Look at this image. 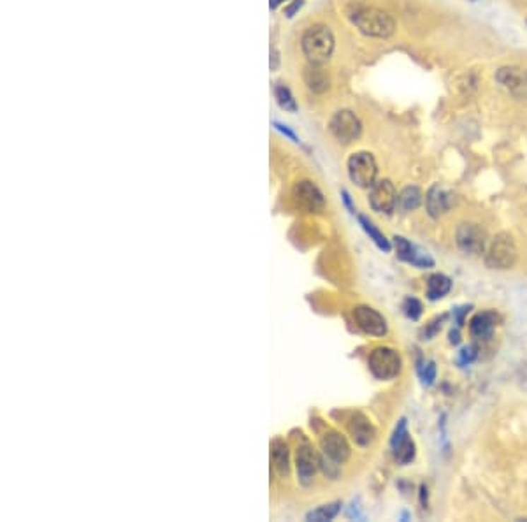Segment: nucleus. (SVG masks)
<instances>
[{"label":"nucleus","instance_id":"1","mask_svg":"<svg viewBox=\"0 0 527 522\" xmlns=\"http://www.w3.org/2000/svg\"><path fill=\"white\" fill-rule=\"evenodd\" d=\"M350 20L367 37L387 39L396 32L394 18L378 7H355V11L350 13Z\"/></svg>","mask_w":527,"mask_h":522},{"label":"nucleus","instance_id":"2","mask_svg":"<svg viewBox=\"0 0 527 522\" xmlns=\"http://www.w3.org/2000/svg\"><path fill=\"white\" fill-rule=\"evenodd\" d=\"M301 46L309 64L322 66L331 59L332 52H334V35L326 25H315L304 32Z\"/></svg>","mask_w":527,"mask_h":522},{"label":"nucleus","instance_id":"3","mask_svg":"<svg viewBox=\"0 0 527 522\" xmlns=\"http://www.w3.org/2000/svg\"><path fill=\"white\" fill-rule=\"evenodd\" d=\"M519 250L510 234H497L485 250V264L490 269H510L517 262Z\"/></svg>","mask_w":527,"mask_h":522},{"label":"nucleus","instance_id":"4","mask_svg":"<svg viewBox=\"0 0 527 522\" xmlns=\"http://www.w3.org/2000/svg\"><path fill=\"white\" fill-rule=\"evenodd\" d=\"M348 176L360 189H371L377 182L378 165L369 151H357L348 158Z\"/></svg>","mask_w":527,"mask_h":522},{"label":"nucleus","instance_id":"5","mask_svg":"<svg viewBox=\"0 0 527 522\" xmlns=\"http://www.w3.org/2000/svg\"><path fill=\"white\" fill-rule=\"evenodd\" d=\"M456 241L461 250L468 255H482L489 247L485 229L475 222H464L457 227Z\"/></svg>","mask_w":527,"mask_h":522},{"label":"nucleus","instance_id":"6","mask_svg":"<svg viewBox=\"0 0 527 522\" xmlns=\"http://www.w3.org/2000/svg\"><path fill=\"white\" fill-rule=\"evenodd\" d=\"M371 373L378 380H392L401 373V357L396 350L389 347H378L369 355Z\"/></svg>","mask_w":527,"mask_h":522},{"label":"nucleus","instance_id":"7","mask_svg":"<svg viewBox=\"0 0 527 522\" xmlns=\"http://www.w3.org/2000/svg\"><path fill=\"white\" fill-rule=\"evenodd\" d=\"M329 131L339 143L350 145V143L360 138V134H362V124L355 117V113H352L348 109H341L338 113H334V117L331 118Z\"/></svg>","mask_w":527,"mask_h":522},{"label":"nucleus","instance_id":"8","mask_svg":"<svg viewBox=\"0 0 527 522\" xmlns=\"http://www.w3.org/2000/svg\"><path fill=\"white\" fill-rule=\"evenodd\" d=\"M397 196L391 179H378L369 190V206L377 213H391L397 206Z\"/></svg>","mask_w":527,"mask_h":522},{"label":"nucleus","instance_id":"9","mask_svg":"<svg viewBox=\"0 0 527 522\" xmlns=\"http://www.w3.org/2000/svg\"><path fill=\"white\" fill-rule=\"evenodd\" d=\"M353 319H355L357 326L366 334H371V336H385L389 331L385 316L374 308H371V306H355L353 308Z\"/></svg>","mask_w":527,"mask_h":522},{"label":"nucleus","instance_id":"10","mask_svg":"<svg viewBox=\"0 0 527 522\" xmlns=\"http://www.w3.org/2000/svg\"><path fill=\"white\" fill-rule=\"evenodd\" d=\"M496 81L510 95L517 97V99H526L527 97V71L521 69V67H501L496 73Z\"/></svg>","mask_w":527,"mask_h":522},{"label":"nucleus","instance_id":"11","mask_svg":"<svg viewBox=\"0 0 527 522\" xmlns=\"http://www.w3.org/2000/svg\"><path fill=\"white\" fill-rule=\"evenodd\" d=\"M391 445L392 450H394L397 463L403 464V466H406V464H410L411 461L415 459V453H417V450H415V441L411 440V437L408 434L406 420L404 419H401L399 424H397L394 437H392L391 440Z\"/></svg>","mask_w":527,"mask_h":522},{"label":"nucleus","instance_id":"12","mask_svg":"<svg viewBox=\"0 0 527 522\" xmlns=\"http://www.w3.org/2000/svg\"><path fill=\"white\" fill-rule=\"evenodd\" d=\"M295 466H297L299 480L304 485H308L309 482L313 480V477H315L316 470H319L320 459L319 456H316L315 449L309 444H306V441L297 449V453H295Z\"/></svg>","mask_w":527,"mask_h":522},{"label":"nucleus","instance_id":"13","mask_svg":"<svg viewBox=\"0 0 527 522\" xmlns=\"http://www.w3.org/2000/svg\"><path fill=\"white\" fill-rule=\"evenodd\" d=\"M320 444H322L324 453L329 457L332 463L343 464V463H346V461H348L350 447H348V444H346V440H345V437H343V434L336 433V431H329V433L324 434L322 440H320Z\"/></svg>","mask_w":527,"mask_h":522},{"label":"nucleus","instance_id":"14","mask_svg":"<svg viewBox=\"0 0 527 522\" xmlns=\"http://www.w3.org/2000/svg\"><path fill=\"white\" fill-rule=\"evenodd\" d=\"M348 431L352 434L353 441L360 447H367L374 441L377 438V431H374V426L371 424V420L367 419L366 415L362 413H355V415L350 419L348 424Z\"/></svg>","mask_w":527,"mask_h":522},{"label":"nucleus","instance_id":"15","mask_svg":"<svg viewBox=\"0 0 527 522\" xmlns=\"http://www.w3.org/2000/svg\"><path fill=\"white\" fill-rule=\"evenodd\" d=\"M425 206H427V213L432 218H439L450 210L452 197H450V194L443 186L432 185L429 189V192L425 194Z\"/></svg>","mask_w":527,"mask_h":522},{"label":"nucleus","instance_id":"16","mask_svg":"<svg viewBox=\"0 0 527 522\" xmlns=\"http://www.w3.org/2000/svg\"><path fill=\"white\" fill-rule=\"evenodd\" d=\"M394 244H396V250H397V257H399L401 261H406V262H410V264L418 266V268L432 266L431 259H429L425 254H420V251H418L417 248H415L413 244L410 243V241L404 239V237L396 236L394 237Z\"/></svg>","mask_w":527,"mask_h":522},{"label":"nucleus","instance_id":"17","mask_svg":"<svg viewBox=\"0 0 527 522\" xmlns=\"http://www.w3.org/2000/svg\"><path fill=\"white\" fill-rule=\"evenodd\" d=\"M496 327V315L492 312L476 313L469 322V334L476 340H487Z\"/></svg>","mask_w":527,"mask_h":522},{"label":"nucleus","instance_id":"18","mask_svg":"<svg viewBox=\"0 0 527 522\" xmlns=\"http://www.w3.org/2000/svg\"><path fill=\"white\" fill-rule=\"evenodd\" d=\"M295 196L297 201L308 210H319L324 206V196L312 182H301L295 186Z\"/></svg>","mask_w":527,"mask_h":522},{"label":"nucleus","instance_id":"19","mask_svg":"<svg viewBox=\"0 0 527 522\" xmlns=\"http://www.w3.org/2000/svg\"><path fill=\"white\" fill-rule=\"evenodd\" d=\"M304 79H306V85H308V88L315 93L327 92V90H329V86H331L329 74H327L326 71H324L320 66H315V64H312V67L306 71Z\"/></svg>","mask_w":527,"mask_h":522},{"label":"nucleus","instance_id":"20","mask_svg":"<svg viewBox=\"0 0 527 522\" xmlns=\"http://www.w3.org/2000/svg\"><path fill=\"white\" fill-rule=\"evenodd\" d=\"M452 289V282L445 275H432L427 282V297L431 301L445 297Z\"/></svg>","mask_w":527,"mask_h":522},{"label":"nucleus","instance_id":"21","mask_svg":"<svg viewBox=\"0 0 527 522\" xmlns=\"http://www.w3.org/2000/svg\"><path fill=\"white\" fill-rule=\"evenodd\" d=\"M422 201H424L422 190L418 189V186L411 185V186H406V189L399 194L397 203H399V206L403 208L404 211H415L418 206H420Z\"/></svg>","mask_w":527,"mask_h":522},{"label":"nucleus","instance_id":"22","mask_svg":"<svg viewBox=\"0 0 527 522\" xmlns=\"http://www.w3.org/2000/svg\"><path fill=\"white\" fill-rule=\"evenodd\" d=\"M359 222H360V225H362V229L367 232V236L374 241V244H377L380 250L391 251V248H392L391 241L384 236V232H380V230L377 229V225H374L369 218L364 217V215H359Z\"/></svg>","mask_w":527,"mask_h":522},{"label":"nucleus","instance_id":"23","mask_svg":"<svg viewBox=\"0 0 527 522\" xmlns=\"http://www.w3.org/2000/svg\"><path fill=\"white\" fill-rule=\"evenodd\" d=\"M341 510V503L334 502L329 503V505H322L319 509L312 510V512L306 514V521H313V522H326V521H332Z\"/></svg>","mask_w":527,"mask_h":522},{"label":"nucleus","instance_id":"24","mask_svg":"<svg viewBox=\"0 0 527 522\" xmlns=\"http://www.w3.org/2000/svg\"><path fill=\"white\" fill-rule=\"evenodd\" d=\"M274 97H276V102L280 104L281 109L290 111V113H295L297 111V102H295L294 95L288 90V86L285 85H276L274 86Z\"/></svg>","mask_w":527,"mask_h":522},{"label":"nucleus","instance_id":"25","mask_svg":"<svg viewBox=\"0 0 527 522\" xmlns=\"http://www.w3.org/2000/svg\"><path fill=\"white\" fill-rule=\"evenodd\" d=\"M273 463L281 475L288 473V450L287 445L281 444V441H274L273 444Z\"/></svg>","mask_w":527,"mask_h":522},{"label":"nucleus","instance_id":"26","mask_svg":"<svg viewBox=\"0 0 527 522\" xmlns=\"http://www.w3.org/2000/svg\"><path fill=\"white\" fill-rule=\"evenodd\" d=\"M403 309H404V313H406L408 319H411V320H418V319H420L422 309H424V308H422V302L418 301V299H415V297H408L406 301H404Z\"/></svg>","mask_w":527,"mask_h":522},{"label":"nucleus","instance_id":"27","mask_svg":"<svg viewBox=\"0 0 527 522\" xmlns=\"http://www.w3.org/2000/svg\"><path fill=\"white\" fill-rule=\"evenodd\" d=\"M475 357H476V348L473 347V345H469V347L462 348V350H461V361H462V364H466V362H468V364H469V362L475 361Z\"/></svg>","mask_w":527,"mask_h":522},{"label":"nucleus","instance_id":"28","mask_svg":"<svg viewBox=\"0 0 527 522\" xmlns=\"http://www.w3.org/2000/svg\"><path fill=\"white\" fill-rule=\"evenodd\" d=\"M434 378H436V366H434V362H429L424 369V380L427 381V384H432Z\"/></svg>","mask_w":527,"mask_h":522},{"label":"nucleus","instance_id":"29","mask_svg":"<svg viewBox=\"0 0 527 522\" xmlns=\"http://www.w3.org/2000/svg\"><path fill=\"white\" fill-rule=\"evenodd\" d=\"M274 127H276V129H278V131H280V132H281V134H285V136H287V138H290V139H292V141H294V143H299V141H297V136H295V134H294V132H292V131H290V129H288V127H287V125L280 124V121H274Z\"/></svg>","mask_w":527,"mask_h":522},{"label":"nucleus","instance_id":"30","mask_svg":"<svg viewBox=\"0 0 527 522\" xmlns=\"http://www.w3.org/2000/svg\"><path fill=\"white\" fill-rule=\"evenodd\" d=\"M301 6H302V0H295V2L292 4V6L287 9V16H294L295 9H299Z\"/></svg>","mask_w":527,"mask_h":522},{"label":"nucleus","instance_id":"31","mask_svg":"<svg viewBox=\"0 0 527 522\" xmlns=\"http://www.w3.org/2000/svg\"><path fill=\"white\" fill-rule=\"evenodd\" d=\"M343 199H345V203H346V206H348V210H350V213H355V208H353L352 206V201H350V194L348 192H346V190H343Z\"/></svg>","mask_w":527,"mask_h":522},{"label":"nucleus","instance_id":"32","mask_svg":"<svg viewBox=\"0 0 527 522\" xmlns=\"http://www.w3.org/2000/svg\"><path fill=\"white\" fill-rule=\"evenodd\" d=\"M459 341H461L459 333H457V331L454 333V331H452V333H450V343H459Z\"/></svg>","mask_w":527,"mask_h":522},{"label":"nucleus","instance_id":"33","mask_svg":"<svg viewBox=\"0 0 527 522\" xmlns=\"http://www.w3.org/2000/svg\"><path fill=\"white\" fill-rule=\"evenodd\" d=\"M281 2H285V0H271V7H273V9H274V7L280 6Z\"/></svg>","mask_w":527,"mask_h":522}]
</instances>
